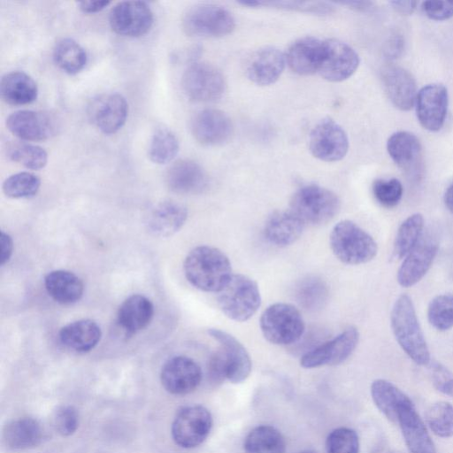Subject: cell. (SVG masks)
<instances>
[{"instance_id": "4fadbf2b", "label": "cell", "mask_w": 453, "mask_h": 453, "mask_svg": "<svg viewBox=\"0 0 453 453\" xmlns=\"http://www.w3.org/2000/svg\"><path fill=\"white\" fill-rule=\"evenodd\" d=\"M153 12L142 1H122L110 12L109 23L118 35L139 37L149 32L153 24Z\"/></svg>"}, {"instance_id": "ee69618b", "label": "cell", "mask_w": 453, "mask_h": 453, "mask_svg": "<svg viewBox=\"0 0 453 453\" xmlns=\"http://www.w3.org/2000/svg\"><path fill=\"white\" fill-rule=\"evenodd\" d=\"M259 6H269L275 9L320 16L329 15L334 12V5L332 3L319 1H259Z\"/></svg>"}, {"instance_id": "7bdbcfd3", "label": "cell", "mask_w": 453, "mask_h": 453, "mask_svg": "<svg viewBox=\"0 0 453 453\" xmlns=\"http://www.w3.org/2000/svg\"><path fill=\"white\" fill-rule=\"evenodd\" d=\"M429 323L439 331L453 327V295L442 294L432 299L427 309Z\"/></svg>"}, {"instance_id": "f546056e", "label": "cell", "mask_w": 453, "mask_h": 453, "mask_svg": "<svg viewBox=\"0 0 453 453\" xmlns=\"http://www.w3.org/2000/svg\"><path fill=\"white\" fill-rule=\"evenodd\" d=\"M100 326L91 319H80L63 326L58 334L60 342L78 353L93 349L100 342Z\"/></svg>"}, {"instance_id": "ba28073f", "label": "cell", "mask_w": 453, "mask_h": 453, "mask_svg": "<svg viewBox=\"0 0 453 453\" xmlns=\"http://www.w3.org/2000/svg\"><path fill=\"white\" fill-rule=\"evenodd\" d=\"M181 88L190 100L209 103L222 97L226 90V81L222 73L212 65L196 62L183 73Z\"/></svg>"}, {"instance_id": "603a6c76", "label": "cell", "mask_w": 453, "mask_h": 453, "mask_svg": "<svg viewBox=\"0 0 453 453\" xmlns=\"http://www.w3.org/2000/svg\"><path fill=\"white\" fill-rule=\"evenodd\" d=\"M286 64L285 55L279 49L264 47L250 57L245 72L253 83L267 86L278 81Z\"/></svg>"}, {"instance_id": "11a10c76", "label": "cell", "mask_w": 453, "mask_h": 453, "mask_svg": "<svg viewBox=\"0 0 453 453\" xmlns=\"http://www.w3.org/2000/svg\"><path fill=\"white\" fill-rule=\"evenodd\" d=\"M392 8L401 15H411L416 10L418 2L416 1H391Z\"/></svg>"}, {"instance_id": "9c48e42d", "label": "cell", "mask_w": 453, "mask_h": 453, "mask_svg": "<svg viewBox=\"0 0 453 453\" xmlns=\"http://www.w3.org/2000/svg\"><path fill=\"white\" fill-rule=\"evenodd\" d=\"M212 426L211 412L202 405L182 408L172 425V436L177 445L191 449L200 445Z\"/></svg>"}, {"instance_id": "db71d44e", "label": "cell", "mask_w": 453, "mask_h": 453, "mask_svg": "<svg viewBox=\"0 0 453 453\" xmlns=\"http://www.w3.org/2000/svg\"><path fill=\"white\" fill-rule=\"evenodd\" d=\"M111 4L110 1H81L79 3V8L85 13H95L101 12Z\"/></svg>"}, {"instance_id": "7402d4cb", "label": "cell", "mask_w": 453, "mask_h": 453, "mask_svg": "<svg viewBox=\"0 0 453 453\" xmlns=\"http://www.w3.org/2000/svg\"><path fill=\"white\" fill-rule=\"evenodd\" d=\"M380 77L385 93L392 104L403 111L412 109L418 94L413 75L401 66L389 64L383 66Z\"/></svg>"}, {"instance_id": "52a82bcc", "label": "cell", "mask_w": 453, "mask_h": 453, "mask_svg": "<svg viewBox=\"0 0 453 453\" xmlns=\"http://www.w3.org/2000/svg\"><path fill=\"white\" fill-rule=\"evenodd\" d=\"M184 32L192 37H221L235 27L233 15L224 7L213 4H198L188 8L182 18Z\"/></svg>"}, {"instance_id": "60d3db41", "label": "cell", "mask_w": 453, "mask_h": 453, "mask_svg": "<svg viewBox=\"0 0 453 453\" xmlns=\"http://www.w3.org/2000/svg\"><path fill=\"white\" fill-rule=\"evenodd\" d=\"M426 421L435 435L453 436V405L444 401L434 403L426 410Z\"/></svg>"}, {"instance_id": "d590c367", "label": "cell", "mask_w": 453, "mask_h": 453, "mask_svg": "<svg viewBox=\"0 0 453 453\" xmlns=\"http://www.w3.org/2000/svg\"><path fill=\"white\" fill-rule=\"evenodd\" d=\"M87 58L84 48L73 38H62L53 48L55 64L69 74L81 72L86 65Z\"/></svg>"}, {"instance_id": "f1b7e54d", "label": "cell", "mask_w": 453, "mask_h": 453, "mask_svg": "<svg viewBox=\"0 0 453 453\" xmlns=\"http://www.w3.org/2000/svg\"><path fill=\"white\" fill-rule=\"evenodd\" d=\"M153 314L154 306L150 299L142 295H132L120 304L117 322L126 334H133L145 328Z\"/></svg>"}, {"instance_id": "7dc6e473", "label": "cell", "mask_w": 453, "mask_h": 453, "mask_svg": "<svg viewBox=\"0 0 453 453\" xmlns=\"http://www.w3.org/2000/svg\"><path fill=\"white\" fill-rule=\"evenodd\" d=\"M53 425L59 434L63 436L73 434L79 426L77 411L70 405L58 407L54 413Z\"/></svg>"}, {"instance_id": "f5cc1de1", "label": "cell", "mask_w": 453, "mask_h": 453, "mask_svg": "<svg viewBox=\"0 0 453 453\" xmlns=\"http://www.w3.org/2000/svg\"><path fill=\"white\" fill-rule=\"evenodd\" d=\"M0 243H1V265H5L10 257L12 255V250H13V242L12 237L2 232L0 235Z\"/></svg>"}, {"instance_id": "ac0fdd59", "label": "cell", "mask_w": 453, "mask_h": 453, "mask_svg": "<svg viewBox=\"0 0 453 453\" xmlns=\"http://www.w3.org/2000/svg\"><path fill=\"white\" fill-rule=\"evenodd\" d=\"M163 387L171 394L186 395L194 391L201 382L199 365L185 356H176L167 360L161 370Z\"/></svg>"}, {"instance_id": "484cf974", "label": "cell", "mask_w": 453, "mask_h": 453, "mask_svg": "<svg viewBox=\"0 0 453 453\" xmlns=\"http://www.w3.org/2000/svg\"><path fill=\"white\" fill-rule=\"evenodd\" d=\"M397 423L410 453H437L426 427L413 403L401 410Z\"/></svg>"}, {"instance_id": "cb8c5ba5", "label": "cell", "mask_w": 453, "mask_h": 453, "mask_svg": "<svg viewBox=\"0 0 453 453\" xmlns=\"http://www.w3.org/2000/svg\"><path fill=\"white\" fill-rule=\"evenodd\" d=\"M165 183L170 190L181 195L203 192L208 185V177L203 167L189 159H180L166 170Z\"/></svg>"}, {"instance_id": "4316f807", "label": "cell", "mask_w": 453, "mask_h": 453, "mask_svg": "<svg viewBox=\"0 0 453 453\" xmlns=\"http://www.w3.org/2000/svg\"><path fill=\"white\" fill-rule=\"evenodd\" d=\"M305 224L290 210L273 212L265 221L264 235L274 246L286 247L297 241Z\"/></svg>"}, {"instance_id": "d6a6232c", "label": "cell", "mask_w": 453, "mask_h": 453, "mask_svg": "<svg viewBox=\"0 0 453 453\" xmlns=\"http://www.w3.org/2000/svg\"><path fill=\"white\" fill-rule=\"evenodd\" d=\"M43 438L41 423L33 418H20L9 422L3 432V440L11 449H25L37 446Z\"/></svg>"}, {"instance_id": "44dd1931", "label": "cell", "mask_w": 453, "mask_h": 453, "mask_svg": "<svg viewBox=\"0 0 453 453\" xmlns=\"http://www.w3.org/2000/svg\"><path fill=\"white\" fill-rule=\"evenodd\" d=\"M8 130L24 141H43L57 130L55 119L48 113L32 110H19L6 119Z\"/></svg>"}, {"instance_id": "4dcf8cb0", "label": "cell", "mask_w": 453, "mask_h": 453, "mask_svg": "<svg viewBox=\"0 0 453 453\" xmlns=\"http://www.w3.org/2000/svg\"><path fill=\"white\" fill-rule=\"evenodd\" d=\"M3 100L12 105H24L36 100L38 87L35 80L22 71L4 74L0 81Z\"/></svg>"}, {"instance_id": "f6af8a7d", "label": "cell", "mask_w": 453, "mask_h": 453, "mask_svg": "<svg viewBox=\"0 0 453 453\" xmlns=\"http://www.w3.org/2000/svg\"><path fill=\"white\" fill-rule=\"evenodd\" d=\"M326 453H358V436L350 428H335L326 437Z\"/></svg>"}, {"instance_id": "3957f363", "label": "cell", "mask_w": 453, "mask_h": 453, "mask_svg": "<svg viewBox=\"0 0 453 453\" xmlns=\"http://www.w3.org/2000/svg\"><path fill=\"white\" fill-rule=\"evenodd\" d=\"M334 256L346 265H361L372 260L378 252L374 239L355 222L341 220L329 236Z\"/></svg>"}, {"instance_id": "2e32d148", "label": "cell", "mask_w": 453, "mask_h": 453, "mask_svg": "<svg viewBox=\"0 0 453 453\" xmlns=\"http://www.w3.org/2000/svg\"><path fill=\"white\" fill-rule=\"evenodd\" d=\"M359 57L347 43L336 40L324 41V51L319 74L326 81L338 82L349 78L357 69Z\"/></svg>"}, {"instance_id": "7a4b0ae2", "label": "cell", "mask_w": 453, "mask_h": 453, "mask_svg": "<svg viewBox=\"0 0 453 453\" xmlns=\"http://www.w3.org/2000/svg\"><path fill=\"white\" fill-rule=\"evenodd\" d=\"M390 323L395 338L406 355L418 365H428L430 352L409 296L403 294L395 300Z\"/></svg>"}, {"instance_id": "74e56055", "label": "cell", "mask_w": 453, "mask_h": 453, "mask_svg": "<svg viewBox=\"0 0 453 453\" xmlns=\"http://www.w3.org/2000/svg\"><path fill=\"white\" fill-rule=\"evenodd\" d=\"M423 226L424 218L420 213L411 214L400 225L394 242L395 258L407 256L421 237Z\"/></svg>"}, {"instance_id": "9a60e30c", "label": "cell", "mask_w": 453, "mask_h": 453, "mask_svg": "<svg viewBox=\"0 0 453 453\" xmlns=\"http://www.w3.org/2000/svg\"><path fill=\"white\" fill-rule=\"evenodd\" d=\"M449 105V95L445 86L427 84L417 94L415 107L420 126L430 132L439 131L444 125Z\"/></svg>"}, {"instance_id": "6da1fadb", "label": "cell", "mask_w": 453, "mask_h": 453, "mask_svg": "<svg viewBox=\"0 0 453 453\" xmlns=\"http://www.w3.org/2000/svg\"><path fill=\"white\" fill-rule=\"evenodd\" d=\"M183 269L189 283L204 292L219 293L233 276L227 256L206 245L197 246L188 254Z\"/></svg>"}, {"instance_id": "bcb514c9", "label": "cell", "mask_w": 453, "mask_h": 453, "mask_svg": "<svg viewBox=\"0 0 453 453\" xmlns=\"http://www.w3.org/2000/svg\"><path fill=\"white\" fill-rule=\"evenodd\" d=\"M372 192L377 202L386 208L396 206L402 199L403 188L395 178L380 179L374 181Z\"/></svg>"}, {"instance_id": "ab89813d", "label": "cell", "mask_w": 453, "mask_h": 453, "mask_svg": "<svg viewBox=\"0 0 453 453\" xmlns=\"http://www.w3.org/2000/svg\"><path fill=\"white\" fill-rule=\"evenodd\" d=\"M6 153L11 160L31 170L42 169L48 162V154L43 148L26 142L9 143Z\"/></svg>"}, {"instance_id": "816d5d0a", "label": "cell", "mask_w": 453, "mask_h": 453, "mask_svg": "<svg viewBox=\"0 0 453 453\" xmlns=\"http://www.w3.org/2000/svg\"><path fill=\"white\" fill-rule=\"evenodd\" d=\"M404 48V41L401 35H393L386 45V56L390 58H398Z\"/></svg>"}, {"instance_id": "9f6ffc18", "label": "cell", "mask_w": 453, "mask_h": 453, "mask_svg": "<svg viewBox=\"0 0 453 453\" xmlns=\"http://www.w3.org/2000/svg\"><path fill=\"white\" fill-rule=\"evenodd\" d=\"M340 4L361 12H371L374 8L373 3L369 1H346L341 2Z\"/></svg>"}, {"instance_id": "6f0895ef", "label": "cell", "mask_w": 453, "mask_h": 453, "mask_svg": "<svg viewBox=\"0 0 453 453\" xmlns=\"http://www.w3.org/2000/svg\"><path fill=\"white\" fill-rule=\"evenodd\" d=\"M444 203L449 211L453 213V184L445 192Z\"/></svg>"}, {"instance_id": "e575fe53", "label": "cell", "mask_w": 453, "mask_h": 453, "mask_svg": "<svg viewBox=\"0 0 453 453\" xmlns=\"http://www.w3.org/2000/svg\"><path fill=\"white\" fill-rule=\"evenodd\" d=\"M245 453H285L286 441L279 430L271 426H258L245 438Z\"/></svg>"}, {"instance_id": "7c38bea8", "label": "cell", "mask_w": 453, "mask_h": 453, "mask_svg": "<svg viewBox=\"0 0 453 453\" xmlns=\"http://www.w3.org/2000/svg\"><path fill=\"white\" fill-rule=\"evenodd\" d=\"M309 148L316 158L325 162H336L342 159L348 152V135L338 123L331 119H324L311 130Z\"/></svg>"}, {"instance_id": "d4e9b609", "label": "cell", "mask_w": 453, "mask_h": 453, "mask_svg": "<svg viewBox=\"0 0 453 453\" xmlns=\"http://www.w3.org/2000/svg\"><path fill=\"white\" fill-rule=\"evenodd\" d=\"M324 51V41L305 36L294 42L285 55L289 68L299 75L319 73Z\"/></svg>"}, {"instance_id": "681fc988", "label": "cell", "mask_w": 453, "mask_h": 453, "mask_svg": "<svg viewBox=\"0 0 453 453\" xmlns=\"http://www.w3.org/2000/svg\"><path fill=\"white\" fill-rule=\"evenodd\" d=\"M422 11L430 19L441 21L453 17V1H425Z\"/></svg>"}, {"instance_id": "5bb4252c", "label": "cell", "mask_w": 453, "mask_h": 453, "mask_svg": "<svg viewBox=\"0 0 453 453\" xmlns=\"http://www.w3.org/2000/svg\"><path fill=\"white\" fill-rule=\"evenodd\" d=\"M87 112L96 128L104 134H111L118 132L126 123L128 104L119 93H104L90 101Z\"/></svg>"}, {"instance_id": "836d02e7", "label": "cell", "mask_w": 453, "mask_h": 453, "mask_svg": "<svg viewBox=\"0 0 453 453\" xmlns=\"http://www.w3.org/2000/svg\"><path fill=\"white\" fill-rule=\"evenodd\" d=\"M44 286L49 296L61 304H71L79 301L84 291L81 280L73 273L55 270L44 278Z\"/></svg>"}, {"instance_id": "680465c9", "label": "cell", "mask_w": 453, "mask_h": 453, "mask_svg": "<svg viewBox=\"0 0 453 453\" xmlns=\"http://www.w3.org/2000/svg\"><path fill=\"white\" fill-rule=\"evenodd\" d=\"M301 453H315V452H313V451H303Z\"/></svg>"}, {"instance_id": "b9f144b4", "label": "cell", "mask_w": 453, "mask_h": 453, "mask_svg": "<svg viewBox=\"0 0 453 453\" xmlns=\"http://www.w3.org/2000/svg\"><path fill=\"white\" fill-rule=\"evenodd\" d=\"M41 186L38 176L28 172L10 175L3 183V191L12 198H24L35 196Z\"/></svg>"}, {"instance_id": "83f0119b", "label": "cell", "mask_w": 453, "mask_h": 453, "mask_svg": "<svg viewBox=\"0 0 453 453\" xmlns=\"http://www.w3.org/2000/svg\"><path fill=\"white\" fill-rule=\"evenodd\" d=\"M188 218L187 208L175 201H164L150 212L146 225L150 233L167 237L179 231Z\"/></svg>"}, {"instance_id": "e0dca14e", "label": "cell", "mask_w": 453, "mask_h": 453, "mask_svg": "<svg viewBox=\"0 0 453 453\" xmlns=\"http://www.w3.org/2000/svg\"><path fill=\"white\" fill-rule=\"evenodd\" d=\"M233 124L229 117L217 109H203L190 120L193 137L204 146H219L226 142L233 134Z\"/></svg>"}, {"instance_id": "c3c4849f", "label": "cell", "mask_w": 453, "mask_h": 453, "mask_svg": "<svg viewBox=\"0 0 453 453\" xmlns=\"http://www.w3.org/2000/svg\"><path fill=\"white\" fill-rule=\"evenodd\" d=\"M432 383L441 393L453 397V372L439 362L429 363Z\"/></svg>"}, {"instance_id": "91938a15", "label": "cell", "mask_w": 453, "mask_h": 453, "mask_svg": "<svg viewBox=\"0 0 453 453\" xmlns=\"http://www.w3.org/2000/svg\"><path fill=\"white\" fill-rule=\"evenodd\" d=\"M390 453H401V452H399V451H392Z\"/></svg>"}, {"instance_id": "30bf717a", "label": "cell", "mask_w": 453, "mask_h": 453, "mask_svg": "<svg viewBox=\"0 0 453 453\" xmlns=\"http://www.w3.org/2000/svg\"><path fill=\"white\" fill-rule=\"evenodd\" d=\"M387 150L403 173L412 181H418L424 173V155L418 138L408 131L392 134L387 142Z\"/></svg>"}, {"instance_id": "277c9868", "label": "cell", "mask_w": 453, "mask_h": 453, "mask_svg": "<svg viewBox=\"0 0 453 453\" xmlns=\"http://www.w3.org/2000/svg\"><path fill=\"white\" fill-rule=\"evenodd\" d=\"M290 211L304 224L321 225L332 220L339 212L341 202L333 191L319 185H306L296 190L290 199Z\"/></svg>"}, {"instance_id": "f907efd6", "label": "cell", "mask_w": 453, "mask_h": 453, "mask_svg": "<svg viewBox=\"0 0 453 453\" xmlns=\"http://www.w3.org/2000/svg\"><path fill=\"white\" fill-rule=\"evenodd\" d=\"M208 374L213 382H221L226 380V366L220 350L214 352L208 362Z\"/></svg>"}, {"instance_id": "8d00e7d4", "label": "cell", "mask_w": 453, "mask_h": 453, "mask_svg": "<svg viewBox=\"0 0 453 453\" xmlns=\"http://www.w3.org/2000/svg\"><path fill=\"white\" fill-rule=\"evenodd\" d=\"M295 296L303 309L315 311L325 306L328 297V288L320 278L308 276L297 284Z\"/></svg>"}, {"instance_id": "1f68e13d", "label": "cell", "mask_w": 453, "mask_h": 453, "mask_svg": "<svg viewBox=\"0 0 453 453\" xmlns=\"http://www.w3.org/2000/svg\"><path fill=\"white\" fill-rule=\"evenodd\" d=\"M371 395L376 407L391 422L397 423L402 409L412 401L392 382L378 379L371 385Z\"/></svg>"}, {"instance_id": "d6986e66", "label": "cell", "mask_w": 453, "mask_h": 453, "mask_svg": "<svg viewBox=\"0 0 453 453\" xmlns=\"http://www.w3.org/2000/svg\"><path fill=\"white\" fill-rule=\"evenodd\" d=\"M208 334L219 344L226 380L232 383H241L250 374L252 363L244 346L233 335L218 328H210Z\"/></svg>"}, {"instance_id": "8fae6325", "label": "cell", "mask_w": 453, "mask_h": 453, "mask_svg": "<svg viewBox=\"0 0 453 453\" xmlns=\"http://www.w3.org/2000/svg\"><path fill=\"white\" fill-rule=\"evenodd\" d=\"M359 341L357 328L349 327L334 338L326 341L303 355L300 365L311 369L324 365H337L355 350Z\"/></svg>"}, {"instance_id": "5b68a950", "label": "cell", "mask_w": 453, "mask_h": 453, "mask_svg": "<svg viewBox=\"0 0 453 453\" xmlns=\"http://www.w3.org/2000/svg\"><path fill=\"white\" fill-rule=\"evenodd\" d=\"M218 304L230 319L243 322L250 319L261 305L257 282L243 274H233L228 283L218 293Z\"/></svg>"}, {"instance_id": "ffe728a7", "label": "cell", "mask_w": 453, "mask_h": 453, "mask_svg": "<svg viewBox=\"0 0 453 453\" xmlns=\"http://www.w3.org/2000/svg\"><path fill=\"white\" fill-rule=\"evenodd\" d=\"M437 251L436 240L431 235H421L398 269L399 285L409 288L418 283L430 269Z\"/></svg>"}, {"instance_id": "f35d334b", "label": "cell", "mask_w": 453, "mask_h": 453, "mask_svg": "<svg viewBox=\"0 0 453 453\" xmlns=\"http://www.w3.org/2000/svg\"><path fill=\"white\" fill-rule=\"evenodd\" d=\"M179 142L175 134L165 127L155 129L149 146L150 160L158 165L171 162L178 154Z\"/></svg>"}, {"instance_id": "8992f818", "label": "cell", "mask_w": 453, "mask_h": 453, "mask_svg": "<svg viewBox=\"0 0 453 453\" xmlns=\"http://www.w3.org/2000/svg\"><path fill=\"white\" fill-rule=\"evenodd\" d=\"M260 329L264 337L276 345H289L303 336L305 326L299 311L289 303L269 305L260 317Z\"/></svg>"}]
</instances>
